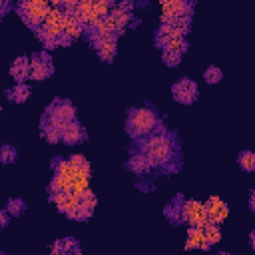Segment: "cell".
I'll list each match as a JSON object with an SVG mask.
<instances>
[{"instance_id": "6da1fadb", "label": "cell", "mask_w": 255, "mask_h": 255, "mask_svg": "<svg viewBox=\"0 0 255 255\" xmlns=\"http://www.w3.org/2000/svg\"><path fill=\"white\" fill-rule=\"evenodd\" d=\"M175 139L165 131V128L157 126V129L147 135V137H141L137 141V153L145 155L147 161L151 163V167H173V157H175Z\"/></svg>"}, {"instance_id": "7a4b0ae2", "label": "cell", "mask_w": 255, "mask_h": 255, "mask_svg": "<svg viewBox=\"0 0 255 255\" xmlns=\"http://www.w3.org/2000/svg\"><path fill=\"white\" fill-rule=\"evenodd\" d=\"M157 126H159L157 114L151 108L141 106V108H131L129 110L128 122H126V131L133 139H141V137L151 135L157 129Z\"/></svg>"}, {"instance_id": "3957f363", "label": "cell", "mask_w": 255, "mask_h": 255, "mask_svg": "<svg viewBox=\"0 0 255 255\" xmlns=\"http://www.w3.org/2000/svg\"><path fill=\"white\" fill-rule=\"evenodd\" d=\"M48 10H50V4L44 0H24L16 4V12L20 14L22 22L34 30L44 22Z\"/></svg>"}, {"instance_id": "277c9868", "label": "cell", "mask_w": 255, "mask_h": 255, "mask_svg": "<svg viewBox=\"0 0 255 255\" xmlns=\"http://www.w3.org/2000/svg\"><path fill=\"white\" fill-rule=\"evenodd\" d=\"M129 20H131V12H128V10L120 8V6H114V10L98 22V28L104 30V32H108V34L118 36V34H122L126 30V26L129 24Z\"/></svg>"}, {"instance_id": "5b68a950", "label": "cell", "mask_w": 255, "mask_h": 255, "mask_svg": "<svg viewBox=\"0 0 255 255\" xmlns=\"http://www.w3.org/2000/svg\"><path fill=\"white\" fill-rule=\"evenodd\" d=\"M181 221L187 223L189 227H203L207 223L203 203H199L195 199H187V201L183 199V203H181Z\"/></svg>"}, {"instance_id": "8992f818", "label": "cell", "mask_w": 255, "mask_h": 255, "mask_svg": "<svg viewBox=\"0 0 255 255\" xmlns=\"http://www.w3.org/2000/svg\"><path fill=\"white\" fill-rule=\"evenodd\" d=\"M28 58H30V78L32 80H46L54 74V64L46 50L36 52Z\"/></svg>"}, {"instance_id": "52a82bcc", "label": "cell", "mask_w": 255, "mask_h": 255, "mask_svg": "<svg viewBox=\"0 0 255 255\" xmlns=\"http://www.w3.org/2000/svg\"><path fill=\"white\" fill-rule=\"evenodd\" d=\"M197 92H199L197 90V84L193 80H189V78H181L179 82H175L171 86V96L179 104H191V102H195L197 100Z\"/></svg>"}, {"instance_id": "ba28073f", "label": "cell", "mask_w": 255, "mask_h": 255, "mask_svg": "<svg viewBox=\"0 0 255 255\" xmlns=\"http://www.w3.org/2000/svg\"><path fill=\"white\" fill-rule=\"evenodd\" d=\"M191 12L193 4L183 0H167L161 4V24H167L177 16H191Z\"/></svg>"}, {"instance_id": "9c48e42d", "label": "cell", "mask_w": 255, "mask_h": 255, "mask_svg": "<svg viewBox=\"0 0 255 255\" xmlns=\"http://www.w3.org/2000/svg\"><path fill=\"white\" fill-rule=\"evenodd\" d=\"M46 114L52 116V118H56L58 122H64V124L76 120V108H74V104L68 102V100H60V98H56L46 108Z\"/></svg>"}, {"instance_id": "30bf717a", "label": "cell", "mask_w": 255, "mask_h": 255, "mask_svg": "<svg viewBox=\"0 0 255 255\" xmlns=\"http://www.w3.org/2000/svg\"><path fill=\"white\" fill-rule=\"evenodd\" d=\"M203 207H205V215H207V223H221L227 215H229V207H227V203L225 201H221L219 197H209L205 203H203Z\"/></svg>"}, {"instance_id": "8fae6325", "label": "cell", "mask_w": 255, "mask_h": 255, "mask_svg": "<svg viewBox=\"0 0 255 255\" xmlns=\"http://www.w3.org/2000/svg\"><path fill=\"white\" fill-rule=\"evenodd\" d=\"M82 139H86V129H84V126H82L80 122L72 120V122H68V124L62 128V141H64L66 145H76V143H80Z\"/></svg>"}, {"instance_id": "7c38bea8", "label": "cell", "mask_w": 255, "mask_h": 255, "mask_svg": "<svg viewBox=\"0 0 255 255\" xmlns=\"http://www.w3.org/2000/svg\"><path fill=\"white\" fill-rule=\"evenodd\" d=\"M60 28H62V38H64L66 44L74 42L76 38H80L84 34V26L72 14H64V20H62V26Z\"/></svg>"}, {"instance_id": "4fadbf2b", "label": "cell", "mask_w": 255, "mask_h": 255, "mask_svg": "<svg viewBox=\"0 0 255 255\" xmlns=\"http://www.w3.org/2000/svg\"><path fill=\"white\" fill-rule=\"evenodd\" d=\"M10 76L16 80V84H24V80L30 78V58L28 56L16 58L10 66Z\"/></svg>"}, {"instance_id": "5bb4252c", "label": "cell", "mask_w": 255, "mask_h": 255, "mask_svg": "<svg viewBox=\"0 0 255 255\" xmlns=\"http://www.w3.org/2000/svg\"><path fill=\"white\" fill-rule=\"evenodd\" d=\"M126 167H128L131 173H135V175H145V173L151 169V163L147 161V157H145V155H141V153H137V151H135V153L128 159Z\"/></svg>"}, {"instance_id": "9a60e30c", "label": "cell", "mask_w": 255, "mask_h": 255, "mask_svg": "<svg viewBox=\"0 0 255 255\" xmlns=\"http://www.w3.org/2000/svg\"><path fill=\"white\" fill-rule=\"evenodd\" d=\"M185 249H209L205 235H203V227H189Z\"/></svg>"}, {"instance_id": "2e32d148", "label": "cell", "mask_w": 255, "mask_h": 255, "mask_svg": "<svg viewBox=\"0 0 255 255\" xmlns=\"http://www.w3.org/2000/svg\"><path fill=\"white\" fill-rule=\"evenodd\" d=\"M94 48H96L100 60H104V62H112V60L116 58V52H118V42H116V38H110V40L100 42V44L94 46Z\"/></svg>"}, {"instance_id": "e0dca14e", "label": "cell", "mask_w": 255, "mask_h": 255, "mask_svg": "<svg viewBox=\"0 0 255 255\" xmlns=\"http://www.w3.org/2000/svg\"><path fill=\"white\" fill-rule=\"evenodd\" d=\"M161 48L175 52V54H183L187 50V40H185V36H171L161 44Z\"/></svg>"}, {"instance_id": "ac0fdd59", "label": "cell", "mask_w": 255, "mask_h": 255, "mask_svg": "<svg viewBox=\"0 0 255 255\" xmlns=\"http://www.w3.org/2000/svg\"><path fill=\"white\" fill-rule=\"evenodd\" d=\"M30 88L26 84H16L14 88L8 90V100L10 102H16V104H24L28 98H30Z\"/></svg>"}, {"instance_id": "d6986e66", "label": "cell", "mask_w": 255, "mask_h": 255, "mask_svg": "<svg viewBox=\"0 0 255 255\" xmlns=\"http://www.w3.org/2000/svg\"><path fill=\"white\" fill-rule=\"evenodd\" d=\"M181 203H183V197L181 195H175V199L165 207V217L171 223H179L181 221Z\"/></svg>"}, {"instance_id": "ffe728a7", "label": "cell", "mask_w": 255, "mask_h": 255, "mask_svg": "<svg viewBox=\"0 0 255 255\" xmlns=\"http://www.w3.org/2000/svg\"><path fill=\"white\" fill-rule=\"evenodd\" d=\"M72 189V177L66 175H54L50 181V193H60V191H70Z\"/></svg>"}, {"instance_id": "44dd1931", "label": "cell", "mask_w": 255, "mask_h": 255, "mask_svg": "<svg viewBox=\"0 0 255 255\" xmlns=\"http://www.w3.org/2000/svg\"><path fill=\"white\" fill-rule=\"evenodd\" d=\"M52 169H54V175H66V177H74V171L70 167V161L64 159V157H56L52 161Z\"/></svg>"}, {"instance_id": "7402d4cb", "label": "cell", "mask_w": 255, "mask_h": 255, "mask_svg": "<svg viewBox=\"0 0 255 255\" xmlns=\"http://www.w3.org/2000/svg\"><path fill=\"white\" fill-rule=\"evenodd\" d=\"M203 235H205L207 245L211 247V245H215V243L221 239V229H219V225H215V223H205V225H203Z\"/></svg>"}, {"instance_id": "603a6c76", "label": "cell", "mask_w": 255, "mask_h": 255, "mask_svg": "<svg viewBox=\"0 0 255 255\" xmlns=\"http://www.w3.org/2000/svg\"><path fill=\"white\" fill-rule=\"evenodd\" d=\"M6 211H8V215L18 217V215H22L26 211V201L22 197H10L8 203H6Z\"/></svg>"}, {"instance_id": "cb8c5ba5", "label": "cell", "mask_w": 255, "mask_h": 255, "mask_svg": "<svg viewBox=\"0 0 255 255\" xmlns=\"http://www.w3.org/2000/svg\"><path fill=\"white\" fill-rule=\"evenodd\" d=\"M177 34H181V36H185L187 34V30H189V26H191V16H177V18H173L171 22H167Z\"/></svg>"}, {"instance_id": "d4e9b609", "label": "cell", "mask_w": 255, "mask_h": 255, "mask_svg": "<svg viewBox=\"0 0 255 255\" xmlns=\"http://www.w3.org/2000/svg\"><path fill=\"white\" fill-rule=\"evenodd\" d=\"M18 157V149L10 143L0 145V163H14Z\"/></svg>"}, {"instance_id": "484cf974", "label": "cell", "mask_w": 255, "mask_h": 255, "mask_svg": "<svg viewBox=\"0 0 255 255\" xmlns=\"http://www.w3.org/2000/svg\"><path fill=\"white\" fill-rule=\"evenodd\" d=\"M237 161H239V167L243 171H253L255 169V153L253 151H241Z\"/></svg>"}, {"instance_id": "4316f807", "label": "cell", "mask_w": 255, "mask_h": 255, "mask_svg": "<svg viewBox=\"0 0 255 255\" xmlns=\"http://www.w3.org/2000/svg\"><path fill=\"white\" fill-rule=\"evenodd\" d=\"M114 2H110V0H94V12L100 16V18H104V16H108L112 10H114Z\"/></svg>"}, {"instance_id": "83f0119b", "label": "cell", "mask_w": 255, "mask_h": 255, "mask_svg": "<svg viewBox=\"0 0 255 255\" xmlns=\"http://www.w3.org/2000/svg\"><path fill=\"white\" fill-rule=\"evenodd\" d=\"M221 78H223V72H221L217 66H209V68L203 72V80H205L207 84H217V82H221Z\"/></svg>"}, {"instance_id": "f1b7e54d", "label": "cell", "mask_w": 255, "mask_h": 255, "mask_svg": "<svg viewBox=\"0 0 255 255\" xmlns=\"http://www.w3.org/2000/svg\"><path fill=\"white\" fill-rule=\"evenodd\" d=\"M62 247H64V255H80L82 253V249H80V245L74 237L62 239Z\"/></svg>"}, {"instance_id": "f546056e", "label": "cell", "mask_w": 255, "mask_h": 255, "mask_svg": "<svg viewBox=\"0 0 255 255\" xmlns=\"http://www.w3.org/2000/svg\"><path fill=\"white\" fill-rule=\"evenodd\" d=\"M161 60H163V64H165V66L173 68V66H179V62H181V54H175V52L163 50V52H161Z\"/></svg>"}, {"instance_id": "4dcf8cb0", "label": "cell", "mask_w": 255, "mask_h": 255, "mask_svg": "<svg viewBox=\"0 0 255 255\" xmlns=\"http://www.w3.org/2000/svg\"><path fill=\"white\" fill-rule=\"evenodd\" d=\"M52 255H64V247H62V239L52 243Z\"/></svg>"}, {"instance_id": "1f68e13d", "label": "cell", "mask_w": 255, "mask_h": 255, "mask_svg": "<svg viewBox=\"0 0 255 255\" xmlns=\"http://www.w3.org/2000/svg\"><path fill=\"white\" fill-rule=\"evenodd\" d=\"M8 223H10V215H8V211H6V209H0V229H4Z\"/></svg>"}, {"instance_id": "d6a6232c", "label": "cell", "mask_w": 255, "mask_h": 255, "mask_svg": "<svg viewBox=\"0 0 255 255\" xmlns=\"http://www.w3.org/2000/svg\"><path fill=\"white\" fill-rule=\"evenodd\" d=\"M249 209L255 211V193H253V191H251V195H249Z\"/></svg>"}, {"instance_id": "836d02e7", "label": "cell", "mask_w": 255, "mask_h": 255, "mask_svg": "<svg viewBox=\"0 0 255 255\" xmlns=\"http://www.w3.org/2000/svg\"><path fill=\"white\" fill-rule=\"evenodd\" d=\"M217 255H229V253H225V251H221V253H217Z\"/></svg>"}, {"instance_id": "e575fe53", "label": "cell", "mask_w": 255, "mask_h": 255, "mask_svg": "<svg viewBox=\"0 0 255 255\" xmlns=\"http://www.w3.org/2000/svg\"><path fill=\"white\" fill-rule=\"evenodd\" d=\"M0 255H6V253H4V251H0Z\"/></svg>"}, {"instance_id": "d590c367", "label": "cell", "mask_w": 255, "mask_h": 255, "mask_svg": "<svg viewBox=\"0 0 255 255\" xmlns=\"http://www.w3.org/2000/svg\"><path fill=\"white\" fill-rule=\"evenodd\" d=\"M0 18H2V16H0Z\"/></svg>"}]
</instances>
